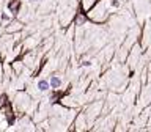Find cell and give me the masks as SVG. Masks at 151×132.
I'll return each mask as SVG.
<instances>
[{"label":"cell","instance_id":"obj_2","mask_svg":"<svg viewBox=\"0 0 151 132\" xmlns=\"http://www.w3.org/2000/svg\"><path fill=\"white\" fill-rule=\"evenodd\" d=\"M38 87H40V90H47L49 88V82H46V80H40V83H38Z\"/></svg>","mask_w":151,"mask_h":132},{"label":"cell","instance_id":"obj_1","mask_svg":"<svg viewBox=\"0 0 151 132\" xmlns=\"http://www.w3.org/2000/svg\"><path fill=\"white\" fill-rule=\"evenodd\" d=\"M60 83H61V82H60V79H58V77H52V79H50V85H52L54 88H58V87H60Z\"/></svg>","mask_w":151,"mask_h":132}]
</instances>
